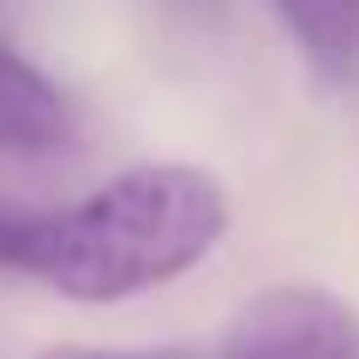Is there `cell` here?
Returning <instances> with one entry per match:
<instances>
[{
    "instance_id": "2",
    "label": "cell",
    "mask_w": 359,
    "mask_h": 359,
    "mask_svg": "<svg viewBox=\"0 0 359 359\" xmlns=\"http://www.w3.org/2000/svg\"><path fill=\"white\" fill-rule=\"evenodd\" d=\"M222 359H359V318L330 287H264L233 318Z\"/></svg>"
},
{
    "instance_id": "1",
    "label": "cell",
    "mask_w": 359,
    "mask_h": 359,
    "mask_svg": "<svg viewBox=\"0 0 359 359\" xmlns=\"http://www.w3.org/2000/svg\"><path fill=\"white\" fill-rule=\"evenodd\" d=\"M222 233L228 198L204 168L144 162L72 210H42L25 276L84 306H114L186 276Z\"/></svg>"
},
{
    "instance_id": "6",
    "label": "cell",
    "mask_w": 359,
    "mask_h": 359,
    "mask_svg": "<svg viewBox=\"0 0 359 359\" xmlns=\"http://www.w3.org/2000/svg\"><path fill=\"white\" fill-rule=\"evenodd\" d=\"M36 359H204L198 347H84V341H60L42 347Z\"/></svg>"
},
{
    "instance_id": "7",
    "label": "cell",
    "mask_w": 359,
    "mask_h": 359,
    "mask_svg": "<svg viewBox=\"0 0 359 359\" xmlns=\"http://www.w3.org/2000/svg\"><path fill=\"white\" fill-rule=\"evenodd\" d=\"M162 6H174V13H192V18H204L216 0H162Z\"/></svg>"
},
{
    "instance_id": "5",
    "label": "cell",
    "mask_w": 359,
    "mask_h": 359,
    "mask_svg": "<svg viewBox=\"0 0 359 359\" xmlns=\"http://www.w3.org/2000/svg\"><path fill=\"white\" fill-rule=\"evenodd\" d=\"M36 222H42V210H25V204H6L0 198V269H18L25 276L30 245H36Z\"/></svg>"
},
{
    "instance_id": "4",
    "label": "cell",
    "mask_w": 359,
    "mask_h": 359,
    "mask_svg": "<svg viewBox=\"0 0 359 359\" xmlns=\"http://www.w3.org/2000/svg\"><path fill=\"white\" fill-rule=\"evenodd\" d=\"M294 48L323 84H347L359 66V0H276Z\"/></svg>"
},
{
    "instance_id": "3",
    "label": "cell",
    "mask_w": 359,
    "mask_h": 359,
    "mask_svg": "<svg viewBox=\"0 0 359 359\" xmlns=\"http://www.w3.org/2000/svg\"><path fill=\"white\" fill-rule=\"evenodd\" d=\"M66 138H72L66 96L30 60H18L13 48H0V150L36 156V150H54Z\"/></svg>"
}]
</instances>
